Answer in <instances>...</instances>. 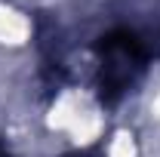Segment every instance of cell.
Here are the masks:
<instances>
[{
    "instance_id": "6da1fadb",
    "label": "cell",
    "mask_w": 160,
    "mask_h": 157,
    "mask_svg": "<svg viewBox=\"0 0 160 157\" xmlns=\"http://www.w3.org/2000/svg\"><path fill=\"white\" fill-rule=\"evenodd\" d=\"M0 157H3V151H0Z\"/></svg>"
}]
</instances>
